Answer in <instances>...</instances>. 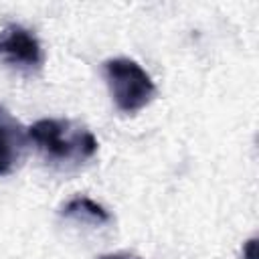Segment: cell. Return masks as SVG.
Returning a JSON list of instances; mask_svg holds the SVG:
<instances>
[{"instance_id":"obj_1","label":"cell","mask_w":259,"mask_h":259,"mask_svg":"<svg viewBox=\"0 0 259 259\" xmlns=\"http://www.w3.org/2000/svg\"><path fill=\"white\" fill-rule=\"evenodd\" d=\"M26 132L45 160L53 164H83L97 152L95 136L71 119L45 117L34 121Z\"/></svg>"},{"instance_id":"obj_2","label":"cell","mask_w":259,"mask_h":259,"mask_svg":"<svg viewBox=\"0 0 259 259\" xmlns=\"http://www.w3.org/2000/svg\"><path fill=\"white\" fill-rule=\"evenodd\" d=\"M103 75L117 109L123 113H136L144 109L156 95L152 77L140 63L132 59H107L103 63Z\"/></svg>"},{"instance_id":"obj_3","label":"cell","mask_w":259,"mask_h":259,"mask_svg":"<svg viewBox=\"0 0 259 259\" xmlns=\"http://www.w3.org/2000/svg\"><path fill=\"white\" fill-rule=\"evenodd\" d=\"M0 61L20 69H38L42 63L38 38L24 26H6L0 32Z\"/></svg>"},{"instance_id":"obj_4","label":"cell","mask_w":259,"mask_h":259,"mask_svg":"<svg viewBox=\"0 0 259 259\" xmlns=\"http://www.w3.org/2000/svg\"><path fill=\"white\" fill-rule=\"evenodd\" d=\"M28 142L26 127L4 105H0V176L14 172L26 152Z\"/></svg>"},{"instance_id":"obj_5","label":"cell","mask_w":259,"mask_h":259,"mask_svg":"<svg viewBox=\"0 0 259 259\" xmlns=\"http://www.w3.org/2000/svg\"><path fill=\"white\" fill-rule=\"evenodd\" d=\"M59 214L65 219H73L77 223H87V225H105L111 221V214L101 204H97L89 196H81V194L67 200L61 206Z\"/></svg>"},{"instance_id":"obj_6","label":"cell","mask_w":259,"mask_h":259,"mask_svg":"<svg viewBox=\"0 0 259 259\" xmlns=\"http://www.w3.org/2000/svg\"><path fill=\"white\" fill-rule=\"evenodd\" d=\"M243 259H257V239H249L243 245Z\"/></svg>"},{"instance_id":"obj_7","label":"cell","mask_w":259,"mask_h":259,"mask_svg":"<svg viewBox=\"0 0 259 259\" xmlns=\"http://www.w3.org/2000/svg\"><path fill=\"white\" fill-rule=\"evenodd\" d=\"M99 259H142V257H140V255H136V253H130V251H117V253L101 255Z\"/></svg>"}]
</instances>
